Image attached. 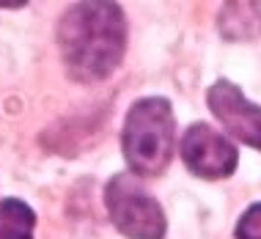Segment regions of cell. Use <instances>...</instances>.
<instances>
[{
    "instance_id": "1",
    "label": "cell",
    "mask_w": 261,
    "mask_h": 239,
    "mask_svg": "<svg viewBox=\"0 0 261 239\" xmlns=\"http://www.w3.org/2000/svg\"><path fill=\"white\" fill-rule=\"evenodd\" d=\"M58 47L69 77L96 83L116 72L126 50V19L116 0H77L58 22Z\"/></svg>"
},
{
    "instance_id": "2",
    "label": "cell",
    "mask_w": 261,
    "mask_h": 239,
    "mask_svg": "<svg viewBox=\"0 0 261 239\" xmlns=\"http://www.w3.org/2000/svg\"><path fill=\"white\" fill-rule=\"evenodd\" d=\"M121 146L135 176H160L173 157V113L162 96L138 99L126 113Z\"/></svg>"
},
{
    "instance_id": "3",
    "label": "cell",
    "mask_w": 261,
    "mask_h": 239,
    "mask_svg": "<svg viewBox=\"0 0 261 239\" xmlns=\"http://www.w3.org/2000/svg\"><path fill=\"white\" fill-rule=\"evenodd\" d=\"M105 206H108L110 223L129 239H162L165 236V212L154 195H149L140 181L126 173L110 179L105 190Z\"/></svg>"
},
{
    "instance_id": "4",
    "label": "cell",
    "mask_w": 261,
    "mask_h": 239,
    "mask_svg": "<svg viewBox=\"0 0 261 239\" xmlns=\"http://www.w3.org/2000/svg\"><path fill=\"white\" fill-rule=\"evenodd\" d=\"M185 165L201 179H228L237 171V146L209 124H193L181 138Z\"/></svg>"
},
{
    "instance_id": "5",
    "label": "cell",
    "mask_w": 261,
    "mask_h": 239,
    "mask_svg": "<svg viewBox=\"0 0 261 239\" xmlns=\"http://www.w3.org/2000/svg\"><path fill=\"white\" fill-rule=\"evenodd\" d=\"M206 102H209L215 118L228 129V135H234L242 143L261 151V108H256L253 102L245 99V94L234 83L217 80L209 88Z\"/></svg>"
},
{
    "instance_id": "6",
    "label": "cell",
    "mask_w": 261,
    "mask_h": 239,
    "mask_svg": "<svg viewBox=\"0 0 261 239\" xmlns=\"http://www.w3.org/2000/svg\"><path fill=\"white\" fill-rule=\"evenodd\" d=\"M217 28L231 41H250L261 36V0H223Z\"/></svg>"
},
{
    "instance_id": "7",
    "label": "cell",
    "mask_w": 261,
    "mask_h": 239,
    "mask_svg": "<svg viewBox=\"0 0 261 239\" xmlns=\"http://www.w3.org/2000/svg\"><path fill=\"white\" fill-rule=\"evenodd\" d=\"M36 215L19 198L0 201V239H33Z\"/></svg>"
},
{
    "instance_id": "8",
    "label": "cell",
    "mask_w": 261,
    "mask_h": 239,
    "mask_svg": "<svg viewBox=\"0 0 261 239\" xmlns=\"http://www.w3.org/2000/svg\"><path fill=\"white\" fill-rule=\"evenodd\" d=\"M234 236L237 239H261V201L253 203L248 212L239 217Z\"/></svg>"
},
{
    "instance_id": "9",
    "label": "cell",
    "mask_w": 261,
    "mask_h": 239,
    "mask_svg": "<svg viewBox=\"0 0 261 239\" xmlns=\"http://www.w3.org/2000/svg\"><path fill=\"white\" fill-rule=\"evenodd\" d=\"M28 0H0V9H22Z\"/></svg>"
}]
</instances>
